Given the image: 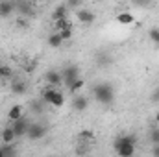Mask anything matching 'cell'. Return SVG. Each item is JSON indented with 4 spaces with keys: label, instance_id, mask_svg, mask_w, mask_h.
I'll use <instances>...</instances> for the list:
<instances>
[{
    "label": "cell",
    "instance_id": "2e32d148",
    "mask_svg": "<svg viewBox=\"0 0 159 157\" xmlns=\"http://www.w3.org/2000/svg\"><path fill=\"white\" fill-rule=\"evenodd\" d=\"M67 13H69V7H67V4H61V6H57V7L54 9V13H52V20L63 19V17H67Z\"/></svg>",
    "mask_w": 159,
    "mask_h": 157
},
{
    "label": "cell",
    "instance_id": "4316f807",
    "mask_svg": "<svg viewBox=\"0 0 159 157\" xmlns=\"http://www.w3.org/2000/svg\"><path fill=\"white\" fill-rule=\"evenodd\" d=\"M135 6H139V7H146L148 4H150V0H131Z\"/></svg>",
    "mask_w": 159,
    "mask_h": 157
},
{
    "label": "cell",
    "instance_id": "5bb4252c",
    "mask_svg": "<svg viewBox=\"0 0 159 157\" xmlns=\"http://www.w3.org/2000/svg\"><path fill=\"white\" fill-rule=\"evenodd\" d=\"M0 139H2V142H13V141L17 139V135H15L13 128H11V126H7V128H4V131H2V135H0Z\"/></svg>",
    "mask_w": 159,
    "mask_h": 157
},
{
    "label": "cell",
    "instance_id": "ba28073f",
    "mask_svg": "<svg viewBox=\"0 0 159 157\" xmlns=\"http://www.w3.org/2000/svg\"><path fill=\"white\" fill-rule=\"evenodd\" d=\"M15 11V4L11 0H0V17H9Z\"/></svg>",
    "mask_w": 159,
    "mask_h": 157
},
{
    "label": "cell",
    "instance_id": "484cf974",
    "mask_svg": "<svg viewBox=\"0 0 159 157\" xmlns=\"http://www.w3.org/2000/svg\"><path fill=\"white\" fill-rule=\"evenodd\" d=\"M65 4H67V7H69V9H76V7H80L81 0H67Z\"/></svg>",
    "mask_w": 159,
    "mask_h": 157
},
{
    "label": "cell",
    "instance_id": "277c9868",
    "mask_svg": "<svg viewBox=\"0 0 159 157\" xmlns=\"http://www.w3.org/2000/svg\"><path fill=\"white\" fill-rule=\"evenodd\" d=\"M61 76H63V85H67V87H70L76 79L80 78V70H78V67H67L63 72H61Z\"/></svg>",
    "mask_w": 159,
    "mask_h": 157
},
{
    "label": "cell",
    "instance_id": "d6986e66",
    "mask_svg": "<svg viewBox=\"0 0 159 157\" xmlns=\"http://www.w3.org/2000/svg\"><path fill=\"white\" fill-rule=\"evenodd\" d=\"M54 26H56V30L59 32V30H65V28H72V22H70L67 17H63V19L54 20Z\"/></svg>",
    "mask_w": 159,
    "mask_h": 157
},
{
    "label": "cell",
    "instance_id": "3957f363",
    "mask_svg": "<svg viewBox=\"0 0 159 157\" xmlns=\"http://www.w3.org/2000/svg\"><path fill=\"white\" fill-rule=\"evenodd\" d=\"M46 135V128L39 124V122H35V124H30V128H28V133H26V137L28 139H32V141H39Z\"/></svg>",
    "mask_w": 159,
    "mask_h": 157
},
{
    "label": "cell",
    "instance_id": "52a82bcc",
    "mask_svg": "<svg viewBox=\"0 0 159 157\" xmlns=\"http://www.w3.org/2000/svg\"><path fill=\"white\" fill-rule=\"evenodd\" d=\"M87 105H89V102H87V98H85V96H81V94H76V96L72 98V107H74V111H80V113H83V111L87 109Z\"/></svg>",
    "mask_w": 159,
    "mask_h": 157
},
{
    "label": "cell",
    "instance_id": "7402d4cb",
    "mask_svg": "<svg viewBox=\"0 0 159 157\" xmlns=\"http://www.w3.org/2000/svg\"><path fill=\"white\" fill-rule=\"evenodd\" d=\"M13 76V70L7 65H0V79H9Z\"/></svg>",
    "mask_w": 159,
    "mask_h": 157
},
{
    "label": "cell",
    "instance_id": "f546056e",
    "mask_svg": "<svg viewBox=\"0 0 159 157\" xmlns=\"http://www.w3.org/2000/svg\"><path fill=\"white\" fill-rule=\"evenodd\" d=\"M156 124L159 126V111H157V115H156Z\"/></svg>",
    "mask_w": 159,
    "mask_h": 157
},
{
    "label": "cell",
    "instance_id": "e0dca14e",
    "mask_svg": "<svg viewBox=\"0 0 159 157\" xmlns=\"http://www.w3.org/2000/svg\"><path fill=\"white\" fill-rule=\"evenodd\" d=\"M56 87H52V85H48L44 91H43V102L44 104H52V100H54V96H56Z\"/></svg>",
    "mask_w": 159,
    "mask_h": 157
},
{
    "label": "cell",
    "instance_id": "9c48e42d",
    "mask_svg": "<svg viewBox=\"0 0 159 157\" xmlns=\"http://www.w3.org/2000/svg\"><path fill=\"white\" fill-rule=\"evenodd\" d=\"M9 89L13 94H26V83L22 79H11Z\"/></svg>",
    "mask_w": 159,
    "mask_h": 157
},
{
    "label": "cell",
    "instance_id": "4dcf8cb0",
    "mask_svg": "<svg viewBox=\"0 0 159 157\" xmlns=\"http://www.w3.org/2000/svg\"><path fill=\"white\" fill-rule=\"evenodd\" d=\"M0 157H4V152H2V148H0Z\"/></svg>",
    "mask_w": 159,
    "mask_h": 157
},
{
    "label": "cell",
    "instance_id": "ac0fdd59",
    "mask_svg": "<svg viewBox=\"0 0 159 157\" xmlns=\"http://www.w3.org/2000/svg\"><path fill=\"white\" fill-rule=\"evenodd\" d=\"M122 144H135V137L133 135H122L115 141V148H119Z\"/></svg>",
    "mask_w": 159,
    "mask_h": 157
},
{
    "label": "cell",
    "instance_id": "7a4b0ae2",
    "mask_svg": "<svg viewBox=\"0 0 159 157\" xmlns=\"http://www.w3.org/2000/svg\"><path fill=\"white\" fill-rule=\"evenodd\" d=\"M11 128H13V131H15V135H17V139L19 137H24L26 133H28V128H30V122L24 118V115L20 118H17V120H13V124H11Z\"/></svg>",
    "mask_w": 159,
    "mask_h": 157
},
{
    "label": "cell",
    "instance_id": "1f68e13d",
    "mask_svg": "<svg viewBox=\"0 0 159 157\" xmlns=\"http://www.w3.org/2000/svg\"><path fill=\"white\" fill-rule=\"evenodd\" d=\"M156 131H157V137H159V126H157V129H156Z\"/></svg>",
    "mask_w": 159,
    "mask_h": 157
},
{
    "label": "cell",
    "instance_id": "603a6c76",
    "mask_svg": "<svg viewBox=\"0 0 159 157\" xmlns=\"http://www.w3.org/2000/svg\"><path fill=\"white\" fill-rule=\"evenodd\" d=\"M83 87H85V81H83V79H81V78H78V79H76V81H74V83H72V85H70V87H69V91L76 94V92H78V91H81Z\"/></svg>",
    "mask_w": 159,
    "mask_h": 157
},
{
    "label": "cell",
    "instance_id": "6da1fadb",
    "mask_svg": "<svg viewBox=\"0 0 159 157\" xmlns=\"http://www.w3.org/2000/svg\"><path fill=\"white\" fill-rule=\"evenodd\" d=\"M93 94H94V100L102 105H109L113 104L115 100V91L109 83H98L93 87Z\"/></svg>",
    "mask_w": 159,
    "mask_h": 157
},
{
    "label": "cell",
    "instance_id": "ffe728a7",
    "mask_svg": "<svg viewBox=\"0 0 159 157\" xmlns=\"http://www.w3.org/2000/svg\"><path fill=\"white\" fill-rule=\"evenodd\" d=\"M50 105H54V107H63V105H65V94H63L61 91H56V96H54V100H52Z\"/></svg>",
    "mask_w": 159,
    "mask_h": 157
},
{
    "label": "cell",
    "instance_id": "d6a6232c",
    "mask_svg": "<svg viewBox=\"0 0 159 157\" xmlns=\"http://www.w3.org/2000/svg\"><path fill=\"white\" fill-rule=\"evenodd\" d=\"M39 2H43V0H39Z\"/></svg>",
    "mask_w": 159,
    "mask_h": 157
},
{
    "label": "cell",
    "instance_id": "cb8c5ba5",
    "mask_svg": "<svg viewBox=\"0 0 159 157\" xmlns=\"http://www.w3.org/2000/svg\"><path fill=\"white\" fill-rule=\"evenodd\" d=\"M59 35L63 37V41L72 39V28H65V30H59Z\"/></svg>",
    "mask_w": 159,
    "mask_h": 157
},
{
    "label": "cell",
    "instance_id": "4fadbf2b",
    "mask_svg": "<svg viewBox=\"0 0 159 157\" xmlns=\"http://www.w3.org/2000/svg\"><path fill=\"white\" fill-rule=\"evenodd\" d=\"M117 22H119V24H126V26H129V24L135 22V17H133L131 13H128V11H122V13L117 15Z\"/></svg>",
    "mask_w": 159,
    "mask_h": 157
},
{
    "label": "cell",
    "instance_id": "7c38bea8",
    "mask_svg": "<svg viewBox=\"0 0 159 157\" xmlns=\"http://www.w3.org/2000/svg\"><path fill=\"white\" fill-rule=\"evenodd\" d=\"M22 113H24V107L20 105V104H15L9 111H7V118L13 122V120H17V118H20L22 117Z\"/></svg>",
    "mask_w": 159,
    "mask_h": 157
},
{
    "label": "cell",
    "instance_id": "f1b7e54d",
    "mask_svg": "<svg viewBox=\"0 0 159 157\" xmlns=\"http://www.w3.org/2000/svg\"><path fill=\"white\" fill-rule=\"evenodd\" d=\"M152 154H154V157H159V142L152 148Z\"/></svg>",
    "mask_w": 159,
    "mask_h": 157
},
{
    "label": "cell",
    "instance_id": "8992f818",
    "mask_svg": "<svg viewBox=\"0 0 159 157\" xmlns=\"http://www.w3.org/2000/svg\"><path fill=\"white\" fill-rule=\"evenodd\" d=\"M46 81H48V85L57 87V85H63V76L57 70H50V72H46Z\"/></svg>",
    "mask_w": 159,
    "mask_h": 157
},
{
    "label": "cell",
    "instance_id": "d4e9b609",
    "mask_svg": "<svg viewBox=\"0 0 159 157\" xmlns=\"http://www.w3.org/2000/svg\"><path fill=\"white\" fill-rule=\"evenodd\" d=\"M148 35H150V39L154 41L156 44H159V28H152V30L148 32Z\"/></svg>",
    "mask_w": 159,
    "mask_h": 157
},
{
    "label": "cell",
    "instance_id": "44dd1931",
    "mask_svg": "<svg viewBox=\"0 0 159 157\" xmlns=\"http://www.w3.org/2000/svg\"><path fill=\"white\" fill-rule=\"evenodd\" d=\"M15 9H19V13L24 15V17H30V15H32V7H30L26 2H19V6H17Z\"/></svg>",
    "mask_w": 159,
    "mask_h": 157
},
{
    "label": "cell",
    "instance_id": "83f0119b",
    "mask_svg": "<svg viewBox=\"0 0 159 157\" xmlns=\"http://www.w3.org/2000/svg\"><path fill=\"white\" fill-rule=\"evenodd\" d=\"M17 26H19V28H26V26H28V20H26V19H22V17H19Z\"/></svg>",
    "mask_w": 159,
    "mask_h": 157
},
{
    "label": "cell",
    "instance_id": "30bf717a",
    "mask_svg": "<svg viewBox=\"0 0 159 157\" xmlns=\"http://www.w3.org/2000/svg\"><path fill=\"white\" fill-rule=\"evenodd\" d=\"M78 142H81V144H94V133L91 129H81L78 135Z\"/></svg>",
    "mask_w": 159,
    "mask_h": 157
},
{
    "label": "cell",
    "instance_id": "9a60e30c",
    "mask_svg": "<svg viewBox=\"0 0 159 157\" xmlns=\"http://www.w3.org/2000/svg\"><path fill=\"white\" fill-rule=\"evenodd\" d=\"M63 43H65V41H63V37L59 35V32H56V34H50V35H48V46H52V48H59Z\"/></svg>",
    "mask_w": 159,
    "mask_h": 157
},
{
    "label": "cell",
    "instance_id": "5b68a950",
    "mask_svg": "<svg viewBox=\"0 0 159 157\" xmlns=\"http://www.w3.org/2000/svg\"><path fill=\"white\" fill-rule=\"evenodd\" d=\"M76 17H78V20L81 22V24H93L94 20H96V15L93 13V11H89V9H81L80 7L78 11H76Z\"/></svg>",
    "mask_w": 159,
    "mask_h": 157
},
{
    "label": "cell",
    "instance_id": "8fae6325",
    "mask_svg": "<svg viewBox=\"0 0 159 157\" xmlns=\"http://www.w3.org/2000/svg\"><path fill=\"white\" fill-rule=\"evenodd\" d=\"M115 150H117V154L120 157H131L135 154V144H122V146L115 148Z\"/></svg>",
    "mask_w": 159,
    "mask_h": 157
}]
</instances>
